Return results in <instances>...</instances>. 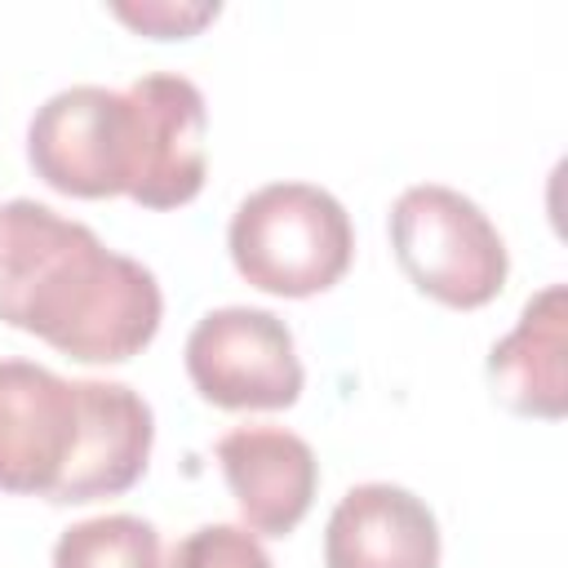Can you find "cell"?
Instances as JSON below:
<instances>
[{
  "mask_svg": "<svg viewBox=\"0 0 568 568\" xmlns=\"http://www.w3.org/2000/svg\"><path fill=\"white\" fill-rule=\"evenodd\" d=\"M390 248L422 293L457 311L493 302L510 271L506 240L488 213L444 182L399 191L390 209Z\"/></svg>",
  "mask_w": 568,
  "mask_h": 568,
  "instance_id": "cell-3",
  "label": "cell"
},
{
  "mask_svg": "<svg viewBox=\"0 0 568 568\" xmlns=\"http://www.w3.org/2000/svg\"><path fill=\"white\" fill-rule=\"evenodd\" d=\"M155 275L40 200L0 204V320L84 364L133 359L160 328Z\"/></svg>",
  "mask_w": 568,
  "mask_h": 568,
  "instance_id": "cell-1",
  "label": "cell"
},
{
  "mask_svg": "<svg viewBox=\"0 0 568 568\" xmlns=\"http://www.w3.org/2000/svg\"><path fill=\"white\" fill-rule=\"evenodd\" d=\"M124 93L138 111V173L129 195L146 209H178L195 200L209 169L204 93L178 71H146Z\"/></svg>",
  "mask_w": 568,
  "mask_h": 568,
  "instance_id": "cell-7",
  "label": "cell"
},
{
  "mask_svg": "<svg viewBox=\"0 0 568 568\" xmlns=\"http://www.w3.org/2000/svg\"><path fill=\"white\" fill-rule=\"evenodd\" d=\"M27 155L31 169L62 195H129L138 173V111L124 89H58L27 124Z\"/></svg>",
  "mask_w": 568,
  "mask_h": 568,
  "instance_id": "cell-4",
  "label": "cell"
},
{
  "mask_svg": "<svg viewBox=\"0 0 568 568\" xmlns=\"http://www.w3.org/2000/svg\"><path fill=\"white\" fill-rule=\"evenodd\" d=\"M53 568H160V532L138 515H98L58 537Z\"/></svg>",
  "mask_w": 568,
  "mask_h": 568,
  "instance_id": "cell-12",
  "label": "cell"
},
{
  "mask_svg": "<svg viewBox=\"0 0 568 568\" xmlns=\"http://www.w3.org/2000/svg\"><path fill=\"white\" fill-rule=\"evenodd\" d=\"M217 462L248 532L284 537L311 510L320 462L302 435L284 426H235L217 439Z\"/></svg>",
  "mask_w": 568,
  "mask_h": 568,
  "instance_id": "cell-8",
  "label": "cell"
},
{
  "mask_svg": "<svg viewBox=\"0 0 568 568\" xmlns=\"http://www.w3.org/2000/svg\"><path fill=\"white\" fill-rule=\"evenodd\" d=\"M186 377L217 408H288L306 382L288 324L262 306L209 311L186 337Z\"/></svg>",
  "mask_w": 568,
  "mask_h": 568,
  "instance_id": "cell-5",
  "label": "cell"
},
{
  "mask_svg": "<svg viewBox=\"0 0 568 568\" xmlns=\"http://www.w3.org/2000/svg\"><path fill=\"white\" fill-rule=\"evenodd\" d=\"M169 568H275L266 546L240 528V524H204L195 532H186L173 555Z\"/></svg>",
  "mask_w": 568,
  "mask_h": 568,
  "instance_id": "cell-13",
  "label": "cell"
},
{
  "mask_svg": "<svg viewBox=\"0 0 568 568\" xmlns=\"http://www.w3.org/2000/svg\"><path fill=\"white\" fill-rule=\"evenodd\" d=\"M564 351H568V288L546 284L524 302L519 324L488 351L493 395L524 417H546V422L564 417L568 408Z\"/></svg>",
  "mask_w": 568,
  "mask_h": 568,
  "instance_id": "cell-11",
  "label": "cell"
},
{
  "mask_svg": "<svg viewBox=\"0 0 568 568\" xmlns=\"http://www.w3.org/2000/svg\"><path fill=\"white\" fill-rule=\"evenodd\" d=\"M84 426L75 457L53 484L49 501H98L133 488L146 470L155 417L151 404L124 382H80Z\"/></svg>",
  "mask_w": 568,
  "mask_h": 568,
  "instance_id": "cell-10",
  "label": "cell"
},
{
  "mask_svg": "<svg viewBox=\"0 0 568 568\" xmlns=\"http://www.w3.org/2000/svg\"><path fill=\"white\" fill-rule=\"evenodd\" d=\"M84 426L80 382L31 359H0V493L49 497Z\"/></svg>",
  "mask_w": 568,
  "mask_h": 568,
  "instance_id": "cell-6",
  "label": "cell"
},
{
  "mask_svg": "<svg viewBox=\"0 0 568 568\" xmlns=\"http://www.w3.org/2000/svg\"><path fill=\"white\" fill-rule=\"evenodd\" d=\"M328 568H439V524L399 484H355L324 528Z\"/></svg>",
  "mask_w": 568,
  "mask_h": 568,
  "instance_id": "cell-9",
  "label": "cell"
},
{
  "mask_svg": "<svg viewBox=\"0 0 568 568\" xmlns=\"http://www.w3.org/2000/svg\"><path fill=\"white\" fill-rule=\"evenodd\" d=\"M217 0H200V4H173V0H142V4H115V18L133 22L138 31L146 36H160V40H178V36H195L204 22L217 18Z\"/></svg>",
  "mask_w": 568,
  "mask_h": 568,
  "instance_id": "cell-14",
  "label": "cell"
},
{
  "mask_svg": "<svg viewBox=\"0 0 568 568\" xmlns=\"http://www.w3.org/2000/svg\"><path fill=\"white\" fill-rule=\"evenodd\" d=\"M226 248L253 288L311 297L346 275L355 231L333 191L315 182H266L231 213Z\"/></svg>",
  "mask_w": 568,
  "mask_h": 568,
  "instance_id": "cell-2",
  "label": "cell"
}]
</instances>
